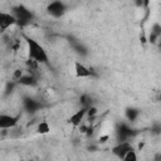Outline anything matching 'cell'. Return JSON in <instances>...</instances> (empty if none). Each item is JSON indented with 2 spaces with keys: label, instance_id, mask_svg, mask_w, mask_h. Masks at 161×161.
<instances>
[{
  "label": "cell",
  "instance_id": "cell-10",
  "mask_svg": "<svg viewBox=\"0 0 161 161\" xmlns=\"http://www.w3.org/2000/svg\"><path fill=\"white\" fill-rule=\"evenodd\" d=\"M122 161H138V155L136 152V150H131L126 153V156L122 158Z\"/></svg>",
  "mask_w": 161,
  "mask_h": 161
},
{
  "label": "cell",
  "instance_id": "cell-1",
  "mask_svg": "<svg viewBox=\"0 0 161 161\" xmlns=\"http://www.w3.org/2000/svg\"><path fill=\"white\" fill-rule=\"evenodd\" d=\"M23 39L25 42V47H26V54L28 58L38 62L39 64H45L49 60V57L44 49V47L36 42L34 38L28 36V35H23Z\"/></svg>",
  "mask_w": 161,
  "mask_h": 161
},
{
  "label": "cell",
  "instance_id": "cell-2",
  "mask_svg": "<svg viewBox=\"0 0 161 161\" xmlns=\"http://www.w3.org/2000/svg\"><path fill=\"white\" fill-rule=\"evenodd\" d=\"M13 14L18 20V25H20V26L28 25L33 19V13L29 9H26L24 5H19V6L14 8Z\"/></svg>",
  "mask_w": 161,
  "mask_h": 161
},
{
  "label": "cell",
  "instance_id": "cell-11",
  "mask_svg": "<svg viewBox=\"0 0 161 161\" xmlns=\"http://www.w3.org/2000/svg\"><path fill=\"white\" fill-rule=\"evenodd\" d=\"M24 75H25V74H24V70H23L21 68H16V69H14L11 78H13L14 82H20V79H21Z\"/></svg>",
  "mask_w": 161,
  "mask_h": 161
},
{
  "label": "cell",
  "instance_id": "cell-7",
  "mask_svg": "<svg viewBox=\"0 0 161 161\" xmlns=\"http://www.w3.org/2000/svg\"><path fill=\"white\" fill-rule=\"evenodd\" d=\"M87 109L88 108H84V107H80L79 109H77L74 113L70 114L69 117V123L74 127H79L83 121H84V117L87 116Z\"/></svg>",
  "mask_w": 161,
  "mask_h": 161
},
{
  "label": "cell",
  "instance_id": "cell-13",
  "mask_svg": "<svg viewBox=\"0 0 161 161\" xmlns=\"http://www.w3.org/2000/svg\"><path fill=\"white\" fill-rule=\"evenodd\" d=\"M157 45L161 48V35H160V38H158V42H157Z\"/></svg>",
  "mask_w": 161,
  "mask_h": 161
},
{
  "label": "cell",
  "instance_id": "cell-3",
  "mask_svg": "<svg viewBox=\"0 0 161 161\" xmlns=\"http://www.w3.org/2000/svg\"><path fill=\"white\" fill-rule=\"evenodd\" d=\"M19 121H20V114L1 113L0 114V128L1 130H11L18 126Z\"/></svg>",
  "mask_w": 161,
  "mask_h": 161
},
{
  "label": "cell",
  "instance_id": "cell-5",
  "mask_svg": "<svg viewBox=\"0 0 161 161\" xmlns=\"http://www.w3.org/2000/svg\"><path fill=\"white\" fill-rule=\"evenodd\" d=\"M18 24L16 18L14 16L13 13H5V11H0V29L3 33H5L9 28L14 26Z\"/></svg>",
  "mask_w": 161,
  "mask_h": 161
},
{
  "label": "cell",
  "instance_id": "cell-12",
  "mask_svg": "<svg viewBox=\"0 0 161 161\" xmlns=\"http://www.w3.org/2000/svg\"><path fill=\"white\" fill-rule=\"evenodd\" d=\"M138 111H136V109H133V108H130V109H127L126 111V117H127V119L128 121H135L137 117H138Z\"/></svg>",
  "mask_w": 161,
  "mask_h": 161
},
{
  "label": "cell",
  "instance_id": "cell-9",
  "mask_svg": "<svg viewBox=\"0 0 161 161\" xmlns=\"http://www.w3.org/2000/svg\"><path fill=\"white\" fill-rule=\"evenodd\" d=\"M35 131H36L39 135H47V133L50 132V126H49V123H48L47 121H42V122H39V123L36 125Z\"/></svg>",
  "mask_w": 161,
  "mask_h": 161
},
{
  "label": "cell",
  "instance_id": "cell-8",
  "mask_svg": "<svg viewBox=\"0 0 161 161\" xmlns=\"http://www.w3.org/2000/svg\"><path fill=\"white\" fill-rule=\"evenodd\" d=\"M74 73L77 78H88L92 75L93 69L80 62H74Z\"/></svg>",
  "mask_w": 161,
  "mask_h": 161
},
{
  "label": "cell",
  "instance_id": "cell-14",
  "mask_svg": "<svg viewBox=\"0 0 161 161\" xmlns=\"http://www.w3.org/2000/svg\"><path fill=\"white\" fill-rule=\"evenodd\" d=\"M158 161H161V153L158 155Z\"/></svg>",
  "mask_w": 161,
  "mask_h": 161
},
{
  "label": "cell",
  "instance_id": "cell-4",
  "mask_svg": "<svg viewBox=\"0 0 161 161\" xmlns=\"http://www.w3.org/2000/svg\"><path fill=\"white\" fill-rule=\"evenodd\" d=\"M131 150H133V146H132L131 141H123V142H117L111 148V152H112V155H114L116 157L122 160L126 156V153Z\"/></svg>",
  "mask_w": 161,
  "mask_h": 161
},
{
  "label": "cell",
  "instance_id": "cell-6",
  "mask_svg": "<svg viewBox=\"0 0 161 161\" xmlns=\"http://www.w3.org/2000/svg\"><path fill=\"white\" fill-rule=\"evenodd\" d=\"M47 10H48V13H49L53 18H60V16L65 13L67 8H65L64 3H62V1H54V3H50V4L48 5Z\"/></svg>",
  "mask_w": 161,
  "mask_h": 161
}]
</instances>
